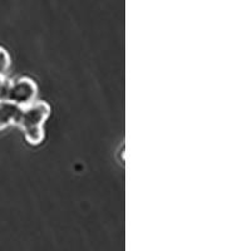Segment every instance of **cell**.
I'll use <instances>...</instances> for the list:
<instances>
[{"label": "cell", "instance_id": "obj_1", "mask_svg": "<svg viewBox=\"0 0 251 251\" xmlns=\"http://www.w3.org/2000/svg\"><path fill=\"white\" fill-rule=\"evenodd\" d=\"M50 114L48 103L35 100L29 106L23 107L17 127L23 132L25 141L31 146H39L44 141V125Z\"/></svg>", "mask_w": 251, "mask_h": 251}, {"label": "cell", "instance_id": "obj_2", "mask_svg": "<svg viewBox=\"0 0 251 251\" xmlns=\"http://www.w3.org/2000/svg\"><path fill=\"white\" fill-rule=\"evenodd\" d=\"M37 94V83L29 77L5 79L0 86V102H12L19 107H26L35 102Z\"/></svg>", "mask_w": 251, "mask_h": 251}, {"label": "cell", "instance_id": "obj_3", "mask_svg": "<svg viewBox=\"0 0 251 251\" xmlns=\"http://www.w3.org/2000/svg\"><path fill=\"white\" fill-rule=\"evenodd\" d=\"M23 107H19L12 102H0V132L17 126Z\"/></svg>", "mask_w": 251, "mask_h": 251}, {"label": "cell", "instance_id": "obj_4", "mask_svg": "<svg viewBox=\"0 0 251 251\" xmlns=\"http://www.w3.org/2000/svg\"><path fill=\"white\" fill-rule=\"evenodd\" d=\"M10 64H12V60H10L8 50L4 47L0 46V75L5 77L9 68H10Z\"/></svg>", "mask_w": 251, "mask_h": 251}, {"label": "cell", "instance_id": "obj_5", "mask_svg": "<svg viewBox=\"0 0 251 251\" xmlns=\"http://www.w3.org/2000/svg\"><path fill=\"white\" fill-rule=\"evenodd\" d=\"M4 80H5V77H4V75H0V86L3 84Z\"/></svg>", "mask_w": 251, "mask_h": 251}]
</instances>
